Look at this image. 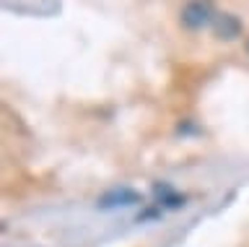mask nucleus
I'll return each mask as SVG.
<instances>
[{"instance_id":"39448f33","label":"nucleus","mask_w":249,"mask_h":247,"mask_svg":"<svg viewBox=\"0 0 249 247\" xmlns=\"http://www.w3.org/2000/svg\"><path fill=\"white\" fill-rule=\"evenodd\" d=\"M247 52H249V39H247Z\"/></svg>"},{"instance_id":"7ed1b4c3","label":"nucleus","mask_w":249,"mask_h":247,"mask_svg":"<svg viewBox=\"0 0 249 247\" xmlns=\"http://www.w3.org/2000/svg\"><path fill=\"white\" fill-rule=\"evenodd\" d=\"M210 26H213V34L218 39H226V42L236 39L241 34V21L233 16V13H215V19Z\"/></svg>"},{"instance_id":"f03ea898","label":"nucleus","mask_w":249,"mask_h":247,"mask_svg":"<svg viewBox=\"0 0 249 247\" xmlns=\"http://www.w3.org/2000/svg\"><path fill=\"white\" fill-rule=\"evenodd\" d=\"M143 203V192L132 188H112L104 195H99L96 208L99 211H112V208H127V206H140Z\"/></svg>"},{"instance_id":"f257e3e1","label":"nucleus","mask_w":249,"mask_h":247,"mask_svg":"<svg viewBox=\"0 0 249 247\" xmlns=\"http://www.w3.org/2000/svg\"><path fill=\"white\" fill-rule=\"evenodd\" d=\"M213 19H215V13H213V3L210 0H190L182 8V13H179L182 26L190 29V32H197V29L213 24Z\"/></svg>"},{"instance_id":"20e7f679","label":"nucleus","mask_w":249,"mask_h":247,"mask_svg":"<svg viewBox=\"0 0 249 247\" xmlns=\"http://www.w3.org/2000/svg\"><path fill=\"white\" fill-rule=\"evenodd\" d=\"M153 195H156L159 208H171V211H177V208H182L187 203V195L177 192L169 182H153Z\"/></svg>"}]
</instances>
